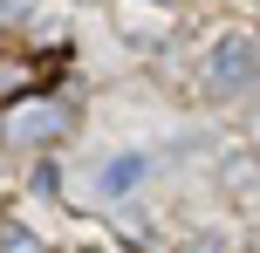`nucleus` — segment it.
<instances>
[{
    "instance_id": "f257e3e1",
    "label": "nucleus",
    "mask_w": 260,
    "mask_h": 253,
    "mask_svg": "<svg viewBox=\"0 0 260 253\" xmlns=\"http://www.w3.org/2000/svg\"><path fill=\"white\" fill-rule=\"evenodd\" d=\"M260 82V41L253 34H219L206 55V89L212 96H240Z\"/></svg>"
},
{
    "instance_id": "f03ea898",
    "label": "nucleus",
    "mask_w": 260,
    "mask_h": 253,
    "mask_svg": "<svg viewBox=\"0 0 260 253\" xmlns=\"http://www.w3.org/2000/svg\"><path fill=\"white\" fill-rule=\"evenodd\" d=\"M69 68V48H35V55H0V110L41 96L55 76Z\"/></svg>"
},
{
    "instance_id": "7ed1b4c3",
    "label": "nucleus",
    "mask_w": 260,
    "mask_h": 253,
    "mask_svg": "<svg viewBox=\"0 0 260 253\" xmlns=\"http://www.w3.org/2000/svg\"><path fill=\"white\" fill-rule=\"evenodd\" d=\"M69 130H76V110L48 103V96H27V103L7 110V144H21V151H41V144H55Z\"/></svg>"
},
{
    "instance_id": "20e7f679",
    "label": "nucleus",
    "mask_w": 260,
    "mask_h": 253,
    "mask_svg": "<svg viewBox=\"0 0 260 253\" xmlns=\"http://www.w3.org/2000/svg\"><path fill=\"white\" fill-rule=\"evenodd\" d=\"M144 171H151V164H144L137 151H123V158H110L103 171H96V185H103L110 199H123V192H137V185H144Z\"/></svg>"
},
{
    "instance_id": "39448f33",
    "label": "nucleus",
    "mask_w": 260,
    "mask_h": 253,
    "mask_svg": "<svg viewBox=\"0 0 260 253\" xmlns=\"http://www.w3.org/2000/svg\"><path fill=\"white\" fill-rule=\"evenodd\" d=\"M0 253H48V246H41L21 219H0Z\"/></svg>"
},
{
    "instance_id": "423d86ee",
    "label": "nucleus",
    "mask_w": 260,
    "mask_h": 253,
    "mask_svg": "<svg viewBox=\"0 0 260 253\" xmlns=\"http://www.w3.org/2000/svg\"><path fill=\"white\" fill-rule=\"evenodd\" d=\"M21 21H35V0H0V27H21Z\"/></svg>"
},
{
    "instance_id": "0eeeda50",
    "label": "nucleus",
    "mask_w": 260,
    "mask_h": 253,
    "mask_svg": "<svg viewBox=\"0 0 260 253\" xmlns=\"http://www.w3.org/2000/svg\"><path fill=\"white\" fill-rule=\"evenodd\" d=\"M178 253H226V246H219V240H212V233H199V240H185Z\"/></svg>"
},
{
    "instance_id": "6e6552de",
    "label": "nucleus",
    "mask_w": 260,
    "mask_h": 253,
    "mask_svg": "<svg viewBox=\"0 0 260 253\" xmlns=\"http://www.w3.org/2000/svg\"><path fill=\"white\" fill-rule=\"evenodd\" d=\"M247 137H253V158H260V110H253V123H247Z\"/></svg>"
},
{
    "instance_id": "1a4fd4ad",
    "label": "nucleus",
    "mask_w": 260,
    "mask_h": 253,
    "mask_svg": "<svg viewBox=\"0 0 260 253\" xmlns=\"http://www.w3.org/2000/svg\"><path fill=\"white\" fill-rule=\"evenodd\" d=\"M144 7H178V0H144Z\"/></svg>"
}]
</instances>
